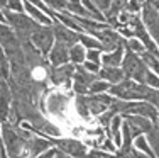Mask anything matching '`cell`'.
<instances>
[{"mask_svg":"<svg viewBox=\"0 0 159 158\" xmlns=\"http://www.w3.org/2000/svg\"><path fill=\"white\" fill-rule=\"evenodd\" d=\"M78 43L81 44L85 50H103V46L100 44V41L97 37L90 36V34H78Z\"/></svg>","mask_w":159,"mask_h":158,"instance_id":"ac0fdd59","label":"cell"},{"mask_svg":"<svg viewBox=\"0 0 159 158\" xmlns=\"http://www.w3.org/2000/svg\"><path fill=\"white\" fill-rule=\"evenodd\" d=\"M29 148V156L34 158L37 155H41L43 151H46V150L51 148V141H46V140H41V138H34V140L29 141L27 145Z\"/></svg>","mask_w":159,"mask_h":158,"instance_id":"9a60e30c","label":"cell"},{"mask_svg":"<svg viewBox=\"0 0 159 158\" xmlns=\"http://www.w3.org/2000/svg\"><path fill=\"white\" fill-rule=\"evenodd\" d=\"M12 105V92L7 80H0V122H7Z\"/></svg>","mask_w":159,"mask_h":158,"instance_id":"9c48e42d","label":"cell"},{"mask_svg":"<svg viewBox=\"0 0 159 158\" xmlns=\"http://www.w3.org/2000/svg\"><path fill=\"white\" fill-rule=\"evenodd\" d=\"M52 29V36H54V41H58V43H63L64 46L71 48L73 44L78 43V34L80 32H75L71 31V29L64 27L63 24H54V27Z\"/></svg>","mask_w":159,"mask_h":158,"instance_id":"30bf717a","label":"cell"},{"mask_svg":"<svg viewBox=\"0 0 159 158\" xmlns=\"http://www.w3.org/2000/svg\"><path fill=\"white\" fill-rule=\"evenodd\" d=\"M0 158H9V156H7V153H5V148H3L2 143H0Z\"/></svg>","mask_w":159,"mask_h":158,"instance_id":"f1b7e54d","label":"cell"},{"mask_svg":"<svg viewBox=\"0 0 159 158\" xmlns=\"http://www.w3.org/2000/svg\"><path fill=\"white\" fill-rule=\"evenodd\" d=\"M85 158H117L113 153H107V151H100V150H93V151H88Z\"/></svg>","mask_w":159,"mask_h":158,"instance_id":"484cf974","label":"cell"},{"mask_svg":"<svg viewBox=\"0 0 159 158\" xmlns=\"http://www.w3.org/2000/svg\"><path fill=\"white\" fill-rule=\"evenodd\" d=\"M98 77H95V73H90V71H86L85 68H80L76 71H73V89L75 92L80 93V95H86L88 93V87L90 84H92L93 80H97Z\"/></svg>","mask_w":159,"mask_h":158,"instance_id":"ba28073f","label":"cell"},{"mask_svg":"<svg viewBox=\"0 0 159 158\" xmlns=\"http://www.w3.org/2000/svg\"><path fill=\"white\" fill-rule=\"evenodd\" d=\"M81 100L85 104V109L88 114H103L108 111L113 99L108 93H90V95H81Z\"/></svg>","mask_w":159,"mask_h":158,"instance_id":"3957f363","label":"cell"},{"mask_svg":"<svg viewBox=\"0 0 159 158\" xmlns=\"http://www.w3.org/2000/svg\"><path fill=\"white\" fill-rule=\"evenodd\" d=\"M100 50H86V55H85V61H90V63H95V65H100V56H102ZM102 66V65H100Z\"/></svg>","mask_w":159,"mask_h":158,"instance_id":"603a6c76","label":"cell"},{"mask_svg":"<svg viewBox=\"0 0 159 158\" xmlns=\"http://www.w3.org/2000/svg\"><path fill=\"white\" fill-rule=\"evenodd\" d=\"M56 145H58V148L61 153L64 155L71 156V158H85L86 153H88V150H86V146L83 145V143H80L76 140H59L56 141Z\"/></svg>","mask_w":159,"mask_h":158,"instance_id":"52a82bcc","label":"cell"},{"mask_svg":"<svg viewBox=\"0 0 159 158\" xmlns=\"http://www.w3.org/2000/svg\"><path fill=\"white\" fill-rule=\"evenodd\" d=\"M0 143H2V140H0Z\"/></svg>","mask_w":159,"mask_h":158,"instance_id":"d6a6232c","label":"cell"},{"mask_svg":"<svg viewBox=\"0 0 159 158\" xmlns=\"http://www.w3.org/2000/svg\"><path fill=\"white\" fill-rule=\"evenodd\" d=\"M142 9V26L147 31V34L152 37L154 41L157 39V9L152 5H149L147 2H144Z\"/></svg>","mask_w":159,"mask_h":158,"instance_id":"8992f818","label":"cell"},{"mask_svg":"<svg viewBox=\"0 0 159 158\" xmlns=\"http://www.w3.org/2000/svg\"><path fill=\"white\" fill-rule=\"evenodd\" d=\"M85 55H86V50L80 43H76L68 50V61H71L73 65H81L85 61Z\"/></svg>","mask_w":159,"mask_h":158,"instance_id":"e0dca14e","label":"cell"},{"mask_svg":"<svg viewBox=\"0 0 159 158\" xmlns=\"http://www.w3.org/2000/svg\"><path fill=\"white\" fill-rule=\"evenodd\" d=\"M0 48L7 55V58L9 56L14 58L17 55V51L20 50V41H19L17 34L7 24H0Z\"/></svg>","mask_w":159,"mask_h":158,"instance_id":"5b68a950","label":"cell"},{"mask_svg":"<svg viewBox=\"0 0 159 158\" xmlns=\"http://www.w3.org/2000/svg\"><path fill=\"white\" fill-rule=\"evenodd\" d=\"M97 75H98V78L105 80L108 85H115L125 78L122 70H120V66H100Z\"/></svg>","mask_w":159,"mask_h":158,"instance_id":"4fadbf2b","label":"cell"},{"mask_svg":"<svg viewBox=\"0 0 159 158\" xmlns=\"http://www.w3.org/2000/svg\"><path fill=\"white\" fill-rule=\"evenodd\" d=\"M54 155H56V148H49V150L43 151L41 155H37V156H34V158H54Z\"/></svg>","mask_w":159,"mask_h":158,"instance_id":"83f0119b","label":"cell"},{"mask_svg":"<svg viewBox=\"0 0 159 158\" xmlns=\"http://www.w3.org/2000/svg\"><path fill=\"white\" fill-rule=\"evenodd\" d=\"M54 158H71V156H68V155H64V153H61L59 150H56V155Z\"/></svg>","mask_w":159,"mask_h":158,"instance_id":"f546056e","label":"cell"},{"mask_svg":"<svg viewBox=\"0 0 159 158\" xmlns=\"http://www.w3.org/2000/svg\"><path fill=\"white\" fill-rule=\"evenodd\" d=\"M73 66L66 65H61V66H56L54 71H52V80L56 84H70V78L73 77Z\"/></svg>","mask_w":159,"mask_h":158,"instance_id":"5bb4252c","label":"cell"},{"mask_svg":"<svg viewBox=\"0 0 159 158\" xmlns=\"http://www.w3.org/2000/svg\"><path fill=\"white\" fill-rule=\"evenodd\" d=\"M108 87L110 85L107 84L105 80H102V78H97V80H93L92 84H90V87H88V93H103V92H107Z\"/></svg>","mask_w":159,"mask_h":158,"instance_id":"44dd1931","label":"cell"},{"mask_svg":"<svg viewBox=\"0 0 159 158\" xmlns=\"http://www.w3.org/2000/svg\"><path fill=\"white\" fill-rule=\"evenodd\" d=\"M120 70H122L124 77L129 78V80H134L137 84H144V78H146V73L149 68L142 63L139 55H134V53L125 50L124 51L122 63H120Z\"/></svg>","mask_w":159,"mask_h":158,"instance_id":"6da1fadb","label":"cell"},{"mask_svg":"<svg viewBox=\"0 0 159 158\" xmlns=\"http://www.w3.org/2000/svg\"><path fill=\"white\" fill-rule=\"evenodd\" d=\"M41 2H43L49 10H52V12H59V10L66 9L68 0H41Z\"/></svg>","mask_w":159,"mask_h":158,"instance_id":"7402d4cb","label":"cell"},{"mask_svg":"<svg viewBox=\"0 0 159 158\" xmlns=\"http://www.w3.org/2000/svg\"><path fill=\"white\" fill-rule=\"evenodd\" d=\"M0 24H5V17H3V9H0Z\"/></svg>","mask_w":159,"mask_h":158,"instance_id":"4dcf8cb0","label":"cell"},{"mask_svg":"<svg viewBox=\"0 0 159 158\" xmlns=\"http://www.w3.org/2000/svg\"><path fill=\"white\" fill-rule=\"evenodd\" d=\"M10 77V61L7 55L0 48V80H7Z\"/></svg>","mask_w":159,"mask_h":158,"instance_id":"ffe728a7","label":"cell"},{"mask_svg":"<svg viewBox=\"0 0 159 158\" xmlns=\"http://www.w3.org/2000/svg\"><path fill=\"white\" fill-rule=\"evenodd\" d=\"M139 2H142V0H139Z\"/></svg>","mask_w":159,"mask_h":158,"instance_id":"1f68e13d","label":"cell"},{"mask_svg":"<svg viewBox=\"0 0 159 158\" xmlns=\"http://www.w3.org/2000/svg\"><path fill=\"white\" fill-rule=\"evenodd\" d=\"M29 41L37 51H41L44 56H48L49 50H51L52 43H54V36H52V29L46 27V26H39L36 31L29 36Z\"/></svg>","mask_w":159,"mask_h":158,"instance_id":"277c9868","label":"cell"},{"mask_svg":"<svg viewBox=\"0 0 159 158\" xmlns=\"http://www.w3.org/2000/svg\"><path fill=\"white\" fill-rule=\"evenodd\" d=\"M144 85H147L149 89H156V90H157V73L147 70L146 78H144Z\"/></svg>","mask_w":159,"mask_h":158,"instance_id":"cb8c5ba5","label":"cell"},{"mask_svg":"<svg viewBox=\"0 0 159 158\" xmlns=\"http://www.w3.org/2000/svg\"><path fill=\"white\" fill-rule=\"evenodd\" d=\"M5 9L10 12H24L22 10V0H5Z\"/></svg>","mask_w":159,"mask_h":158,"instance_id":"d4e9b609","label":"cell"},{"mask_svg":"<svg viewBox=\"0 0 159 158\" xmlns=\"http://www.w3.org/2000/svg\"><path fill=\"white\" fill-rule=\"evenodd\" d=\"M132 145H134V148L137 150L139 153H144V155H147L149 158H157V155L152 151V148H151L149 143H147L146 134H139V136H135L134 141H132Z\"/></svg>","mask_w":159,"mask_h":158,"instance_id":"2e32d148","label":"cell"},{"mask_svg":"<svg viewBox=\"0 0 159 158\" xmlns=\"http://www.w3.org/2000/svg\"><path fill=\"white\" fill-rule=\"evenodd\" d=\"M124 51H125V48H124V43H122L120 46L113 48V50H110V51L102 53L100 65L102 66H120L122 58H124Z\"/></svg>","mask_w":159,"mask_h":158,"instance_id":"7c38bea8","label":"cell"},{"mask_svg":"<svg viewBox=\"0 0 159 158\" xmlns=\"http://www.w3.org/2000/svg\"><path fill=\"white\" fill-rule=\"evenodd\" d=\"M124 48H125L127 51L134 53V55H141V53L146 51L144 44L137 39V37H129V39H125L124 41Z\"/></svg>","mask_w":159,"mask_h":158,"instance_id":"d6986e66","label":"cell"},{"mask_svg":"<svg viewBox=\"0 0 159 158\" xmlns=\"http://www.w3.org/2000/svg\"><path fill=\"white\" fill-rule=\"evenodd\" d=\"M3 17H5V24L12 27V31L17 34H25V36H31L39 24L34 22L27 14L24 12H10V10L3 9Z\"/></svg>","mask_w":159,"mask_h":158,"instance_id":"7a4b0ae2","label":"cell"},{"mask_svg":"<svg viewBox=\"0 0 159 158\" xmlns=\"http://www.w3.org/2000/svg\"><path fill=\"white\" fill-rule=\"evenodd\" d=\"M68 50L70 48L64 46L63 43H58V41H54L51 46V50L48 53V58H49V63H51L52 66H61V65H66L68 63Z\"/></svg>","mask_w":159,"mask_h":158,"instance_id":"8fae6325","label":"cell"},{"mask_svg":"<svg viewBox=\"0 0 159 158\" xmlns=\"http://www.w3.org/2000/svg\"><path fill=\"white\" fill-rule=\"evenodd\" d=\"M92 2L95 3V7L105 16V14L108 12V7H110V2H112V0H92Z\"/></svg>","mask_w":159,"mask_h":158,"instance_id":"4316f807","label":"cell"}]
</instances>
